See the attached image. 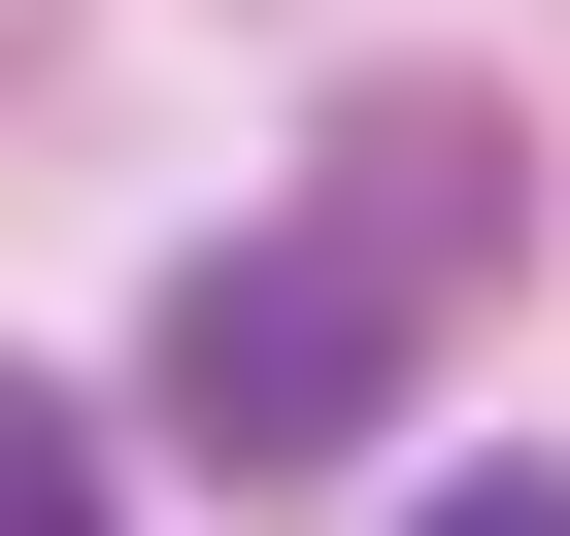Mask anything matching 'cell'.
Wrapping results in <instances>:
<instances>
[{"label": "cell", "mask_w": 570, "mask_h": 536, "mask_svg": "<svg viewBox=\"0 0 570 536\" xmlns=\"http://www.w3.org/2000/svg\"><path fill=\"white\" fill-rule=\"evenodd\" d=\"M135 403L202 436V469H336L370 403H403V268L303 201V235H202L168 268V336H135Z\"/></svg>", "instance_id": "cell-1"}, {"label": "cell", "mask_w": 570, "mask_h": 536, "mask_svg": "<svg viewBox=\"0 0 570 536\" xmlns=\"http://www.w3.org/2000/svg\"><path fill=\"white\" fill-rule=\"evenodd\" d=\"M370 268H403V302L503 268V135H470V101H370Z\"/></svg>", "instance_id": "cell-2"}, {"label": "cell", "mask_w": 570, "mask_h": 536, "mask_svg": "<svg viewBox=\"0 0 570 536\" xmlns=\"http://www.w3.org/2000/svg\"><path fill=\"white\" fill-rule=\"evenodd\" d=\"M0 536H101V436H68L35 369H0Z\"/></svg>", "instance_id": "cell-3"}, {"label": "cell", "mask_w": 570, "mask_h": 536, "mask_svg": "<svg viewBox=\"0 0 570 536\" xmlns=\"http://www.w3.org/2000/svg\"><path fill=\"white\" fill-rule=\"evenodd\" d=\"M403 536H570V469H436V503H403Z\"/></svg>", "instance_id": "cell-4"}]
</instances>
